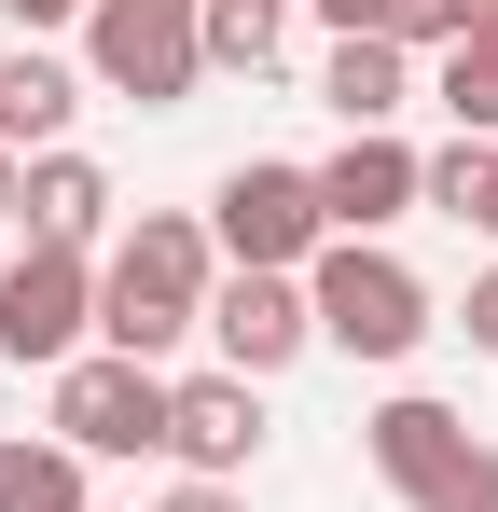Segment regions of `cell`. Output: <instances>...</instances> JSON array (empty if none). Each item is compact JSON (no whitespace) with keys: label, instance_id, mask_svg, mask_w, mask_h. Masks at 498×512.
Here are the masks:
<instances>
[{"label":"cell","instance_id":"obj_17","mask_svg":"<svg viewBox=\"0 0 498 512\" xmlns=\"http://www.w3.org/2000/svg\"><path fill=\"white\" fill-rule=\"evenodd\" d=\"M277 14L291 0H208V70H277Z\"/></svg>","mask_w":498,"mask_h":512},{"label":"cell","instance_id":"obj_18","mask_svg":"<svg viewBox=\"0 0 498 512\" xmlns=\"http://www.w3.org/2000/svg\"><path fill=\"white\" fill-rule=\"evenodd\" d=\"M485 14L498 0H388V42H402V56H443V42H471Z\"/></svg>","mask_w":498,"mask_h":512},{"label":"cell","instance_id":"obj_15","mask_svg":"<svg viewBox=\"0 0 498 512\" xmlns=\"http://www.w3.org/2000/svg\"><path fill=\"white\" fill-rule=\"evenodd\" d=\"M415 208H443V222L498 236V139H457V153H429V194H415Z\"/></svg>","mask_w":498,"mask_h":512},{"label":"cell","instance_id":"obj_8","mask_svg":"<svg viewBox=\"0 0 498 512\" xmlns=\"http://www.w3.org/2000/svg\"><path fill=\"white\" fill-rule=\"evenodd\" d=\"M166 457H180V485H236L249 457H263V388L249 374H166Z\"/></svg>","mask_w":498,"mask_h":512},{"label":"cell","instance_id":"obj_12","mask_svg":"<svg viewBox=\"0 0 498 512\" xmlns=\"http://www.w3.org/2000/svg\"><path fill=\"white\" fill-rule=\"evenodd\" d=\"M14 208H28L42 250H83V236L111 222V167H97V153H28V167H14Z\"/></svg>","mask_w":498,"mask_h":512},{"label":"cell","instance_id":"obj_21","mask_svg":"<svg viewBox=\"0 0 498 512\" xmlns=\"http://www.w3.org/2000/svg\"><path fill=\"white\" fill-rule=\"evenodd\" d=\"M0 14H14L28 42H42V28H83V0H0Z\"/></svg>","mask_w":498,"mask_h":512},{"label":"cell","instance_id":"obj_20","mask_svg":"<svg viewBox=\"0 0 498 512\" xmlns=\"http://www.w3.org/2000/svg\"><path fill=\"white\" fill-rule=\"evenodd\" d=\"M457 333H471V346H485V360H498V263H485V277H471V305H457Z\"/></svg>","mask_w":498,"mask_h":512},{"label":"cell","instance_id":"obj_9","mask_svg":"<svg viewBox=\"0 0 498 512\" xmlns=\"http://www.w3.org/2000/svg\"><path fill=\"white\" fill-rule=\"evenodd\" d=\"M208 333H222V374H291L305 346H319V305H305V277H222L208 291Z\"/></svg>","mask_w":498,"mask_h":512},{"label":"cell","instance_id":"obj_7","mask_svg":"<svg viewBox=\"0 0 498 512\" xmlns=\"http://www.w3.org/2000/svg\"><path fill=\"white\" fill-rule=\"evenodd\" d=\"M83 333H97V263L28 236L0 263V360H42L56 374V360H83Z\"/></svg>","mask_w":498,"mask_h":512},{"label":"cell","instance_id":"obj_19","mask_svg":"<svg viewBox=\"0 0 498 512\" xmlns=\"http://www.w3.org/2000/svg\"><path fill=\"white\" fill-rule=\"evenodd\" d=\"M319 28L332 42H388V0H319Z\"/></svg>","mask_w":498,"mask_h":512},{"label":"cell","instance_id":"obj_4","mask_svg":"<svg viewBox=\"0 0 498 512\" xmlns=\"http://www.w3.org/2000/svg\"><path fill=\"white\" fill-rule=\"evenodd\" d=\"M305 305H319V346H346V360H415L429 346V277L374 236H332L305 263Z\"/></svg>","mask_w":498,"mask_h":512},{"label":"cell","instance_id":"obj_3","mask_svg":"<svg viewBox=\"0 0 498 512\" xmlns=\"http://www.w3.org/2000/svg\"><path fill=\"white\" fill-rule=\"evenodd\" d=\"M83 84L180 111L208 84V0H83Z\"/></svg>","mask_w":498,"mask_h":512},{"label":"cell","instance_id":"obj_5","mask_svg":"<svg viewBox=\"0 0 498 512\" xmlns=\"http://www.w3.org/2000/svg\"><path fill=\"white\" fill-rule=\"evenodd\" d=\"M208 250H236V277H305V263L332 250L319 180H305V167H263V153H249V167L208 194Z\"/></svg>","mask_w":498,"mask_h":512},{"label":"cell","instance_id":"obj_23","mask_svg":"<svg viewBox=\"0 0 498 512\" xmlns=\"http://www.w3.org/2000/svg\"><path fill=\"white\" fill-rule=\"evenodd\" d=\"M0 222H14V153H0Z\"/></svg>","mask_w":498,"mask_h":512},{"label":"cell","instance_id":"obj_11","mask_svg":"<svg viewBox=\"0 0 498 512\" xmlns=\"http://www.w3.org/2000/svg\"><path fill=\"white\" fill-rule=\"evenodd\" d=\"M70 111H83L70 56H42V42L0 56V153H14V167H28V153H70Z\"/></svg>","mask_w":498,"mask_h":512},{"label":"cell","instance_id":"obj_22","mask_svg":"<svg viewBox=\"0 0 498 512\" xmlns=\"http://www.w3.org/2000/svg\"><path fill=\"white\" fill-rule=\"evenodd\" d=\"M166 512H249V499H236V485H180Z\"/></svg>","mask_w":498,"mask_h":512},{"label":"cell","instance_id":"obj_16","mask_svg":"<svg viewBox=\"0 0 498 512\" xmlns=\"http://www.w3.org/2000/svg\"><path fill=\"white\" fill-rule=\"evenodd\" d=\"M0 512H83V457L70 443H0Z\"/></svg>","mask_w":498,"mask_h":512},{"label":"cell","instance_id":"obj_10","mask_svg":"<svg viewBox=\"0 0 498 512\" xmlns=\"http://www.w3.org/2000/svg\"><path fill=\"white\" fill-rule=\"evenodd\" d=\"M305 180H319V222H332V236H388L415 194H429V153H402L388 125H360V139H346L332 167H305Z\"/></svg>","mask_w":498,"mask_h":512},{"label":"cell","instance_id":"obj_1","mask_svg":"<svg viewBox=\"0 0 498 512\" xmlns=\"http://www.w3.org/2000/svg\"><path fill=\"white\" fill-rule=\"evenodd\" d=\"M208 291H222V250H208V222H180V208H139V236L97 263V346L166 374V346H180V333H208Z\"/></svg>","mask_w":498,"mask_h":512},{"label":"cell","instance_id":"obj_2","mask_svg":"<svg viewBox=\"0 0 498 512\" xmlns=\"http://www.w3.org/2000/svg\"><path fill=\"white\" fill-rule=\"evenodd\" d=\"M374 485L402 512H498V443L457 402H429V388H402V402H374Z\"/></svg>","mask_w":498,"mask_h":512},{"label":"cell","instance_id":"obj_13","mask_svg":"<svg viewBox=\"0 0 498 512\" xmlns=\"http://www.w3.org/2000/svg\"><path fill=\"white\" fill-rule=\"evenodd\" d=\"M319 97L346 111V139H360V125H402V97H415V56H402V42H332Z\"/></svg>","mask_w":498,"mask_h":512},{"label":"cell","instance_id":"obj_6","mask_svg":"<svg viewBox=\"0 0 498 512\" xmlns=\"http://www.w3.org/2000/svg\"><path fill=\"white\" fill-rule=\"evenodd\" d=\"M56 443L70 457H166V374L111 360V346L56 360Z\"/></svg>","mask_w":498,"mask_h":512},{"label":"cell","instance_id":"obj_14","mask_svg":"<svg viewBox=\"0 0 498 512\" xmlns=\"http://www.w3.org/2000/svg\"><path fill=\"white\" fill-rule=\"evenodd\" d=\"M429 97L457 111V139H498V14L471 28V42H443V70H429Z\"/></svg>","mask_w":498,"mask_h":512}]
</instances>
